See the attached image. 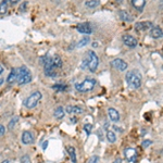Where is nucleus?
<instances>
[{"label": "nucleus", "mask_w": 163, "mask_h": 163, "mask_svg": "<svg viewBox=\"0 0 163 163\" xmlns=\"http://www.w3.org/2000/svg\"><path fill=\"white\" fill-rule=\"evenodd\" d=\"M126 82L127 84L130 85L131 87L137 89L142 86V75L140 73L137 72V71H130V72L126 73Z\"/></svg>", "instance_id": "nucleus-1"}, {"label": "nucleus", "mask_w": 163, "mask_h": 163, "mask_svg": "<svg viewBox=\"0 0 163 163\" xmlns=\"http://www.w3.org/2000/svg\"><path fill=\"white\" fill-rule=\"evenodd\" d=\"M17 72H19V75H17V84L19 85H25L32 82L33 77H32V73L28 67L21 66L20 69H17Z\"/></svg>", "instance_id": "nucleus-2"}, {"label": "nucleus", "mask_w": 163, "mask_h": 163, "mask_svg": "<svg viewBox=\"0 0 163 163\" xmlns=\"http://www.w3.org/2000/svg\"><path fill=\"white\" fill-rule=\"evenodd\" d=\"M96 86V79L94 78H86L81 83L75 84V89L79 93H88L93 90L94 87Z\"/></svg>", "instance_id": "nucleus-3"}, {"label": "nucleus", "mask_w": 163, "mask_h": 163, "mask_svg": "<svg viewBox=\"0 0 163 163\" xmlns=\"http://www.w3.org/2000/svg\"><path fill=\"white\" fill-rule=\"evenodd\" d=\"M99 65V59L98 55H96V52L93 50L87 51V66H88L89 71L93 73H95L98 69Z\"/></svg>", "instance_id": "nucleus-4"}, {"label": "nucleus", "mask_w": 163, "mask_h": 163, "mask_svg": "<svg viewBox=\"0 0 163 163\" xmlns=\"http://www.w3.org/2000/svg\"><path fill=\"white\" fill-rule=\"evenodd\" d=\"M41 98H43V95H41L40 91H38V90L35 91V93H33L32 95H29V96L26 98V100H25V102H24L25 107H26L27 109L35 108Z\"/></svg>", "instance_id": "nucleus-5"}, {"label": "nucleus", "mask_w": 163, "mask_h": 163, "mask_svg": "<svg viewBox=\"0 0 163 163\" xmlns=\"http://www.w3.org/2000/svg\"><path fill=\"white\" fill-rule=\"evenodd\" d=\"M124 156L130 163H135L137 161V151L134 148H127L124 151Z\"/></svg>", "instance_id": "nucleus-6"}, {"label": "nucleus", "mask_w": 163, "mask_h": 163, "mask_svg": "<svg viewBox=\"0 0 163 163\" xmlns=\"http://www.w3.org/2000/svg\"><path fill=\"white\" fill-rule=\"evenodd\" d=\"M122 40L127 47H130V48H136L138 43H137V39L134 38L133 36L131 35H123L122 36Z\"/></svg>", "instance_id": "nucleus-7"}, {"label": "nucleus", "mask_w": 163, "mask_h": 163, "mask_svg": "<svg viewBox=\"0 0 163 163\" xmlns=\"http://www.w3.org/2000/svg\"><path fill=\"white\" fill-rule=\"evenodd\" d=\"M111 65H112V67L119 70V71H125V70L127 69V66H128V64H127L124 60L119 59V58L118 59H114L113 61H111Z\"/></svg>", "instance_id": "nucleus-8"}, {"label": "nucleus", "mask_w": 163, "mask_h": 163, "mask_svg": "<svg viewBox=\"0 0 163 163\" xmlns=\"http://www.w3.org/2000/svg\"><path fill=\"white\" fill-rule=\"evenodd\" d=\"M152 28V23L149 21H144V22H138L135 24V29L136 31H140V32H145L148 31V29Z\"/></svg>", "instance_id": "nucleus-9"}, {"label": "nucleus", "mask_w": 163, "mask_h": 163, "mask_svg": "<svg viewBox=\"0 0 163 163\" xmlns=\"http://www.w3.org/2000/svg\"><path fill=\"white\" fill-rule=\"evenodd\" d=\"M76 28H77V32L82 34H87V35H89V34L93 33V28L90 27V24H89V23H79L76 26Z\"/></svg>", "instance_id": "nucleus-10"}, {"label": "nucleus", "mask_w": 163, "mask_h": 163, "mask_svg": "<svg viewBox=\"0 0 163 163\" xmlns=\"http://www.w3.org/2000/svg\"><path fill=\"white\" fill-rule=\"evenodd\" d=\"M22 142L24 145H31L34 142V136L31 132H24L22 134Z\"/></svg>", "instance_id": "nucleus-11"}, {"label": "nucleus", "mask_w": 163, "mask_h": 163, "mask_svg": "<svg viewBox=\"0 0 163 163\" xmlns=\"http://www.w3.org/2000/svg\"><path fill=\"white\" fill-rule=\"evenodd\" d=\"M17 75H19L17 69L13 67V69L11 70V72L9 73V75H8V77H7V83H8V84H13L14 82H17Z\"/></svg>", "instance_id": "nucleus-12"}, {"label": "nucleus", "mask_w": 163, "mask_h": 163, "mask_svg": "<svg viewBox=\"0 0 163 163\" xmlns=\"http://www.w3.org/2000/svg\"><path fill=\"white\" fill-rule=\"evenodd\" d=\"M146 1L147 0H131L133 7L136 10H138L139 12H142V10H144L145 6H146Z\"/></svg>", "instance_id": "nucleus-13"}, {"label": "nucleus", "mask_w": 163, "mask_h": 163, "mask_svg": "<svg viewBox=\"0 0 163 163\" xmlns=\"http://www.w3.org/2000/svg\"><path fill=\"white\" fill-rule=\"evenodd\" d=\"M108 114H109V118H110V120L112 121V122H119V121H120V113L115 110V109L109 108Z\"/></svg>", "instance_id": "nucleus-14"}, {"label": "nucleus", "mask_w": 163, "mask_h": 163, "mask_svg": "<svg viewBox=\"0 0 163 163\" xmlns=\"http://www.w3.org/2000/svg\"><path fill=\"white\" fill-rule=\"evenodd\" d=\"M150 36L152 37V38H154V39L161 38V37L163 36L162 29H161L160 27H158V26L152 27V28H151V31H150Z\"/></svg>", "instance_id": "nucleus-15"}, {"label": "nucleus", "mask_w": 163, "mask_h": 163, "mask_svg": "<svg viewBox=\"0 0 163 163\" xmlns=\"http://www.w3.org/2000/svg\"><path fill=\"white\" fill-rule=\"evenodd\" d=\"M119 15H120V19L124 22H133V20H134L132 15L127 12V11H125V10L119 11Z\"/></svg>", "instance_id": "nucleus-16"}, {"label": "nucleus", "mask_w": 163, "mask_h": 163, "mask_svg": "<svg viewBox=\"0 0 163 163\" xmlns=\"http://www.w3.org/2000/svg\"><path fill=\"white\" fill-rule=\"evenodd\" d=\"M65 112L69 114H78V113H83V109L79 107H74V106H67L65 108Z\"/></svg>", "instance_id": "nucleus-17"}, {"label": "nucleus", "mask_w": 163, "mask_h": 163, "mask_svg": "<svg viewBox=\"0 0 163 163\" xmlns=\"http://www.w3.org/2000/svg\"><path fill=\"white\" fill-rule=\"evenodd\" d=\"M64 114H65V110H64V108L63 107H61V106H59V107H57V108L55 109V112H53V115H55V119H62L63 116H64Z\"/></svg>", "instance_id": "nucleus-18"}, {"label": "nucleus", "mask_w": 163, "mask_h": 163, "mask_svg": "<svg viewBox=\"0 0 163 163\" xmlns=\"http://www.w3.org/2000/svg\"><path fill=\"white\" fill-rule=\"evenodd\" d=\"M67 152H69L70 159L73 163H77V158H76V151H75V148L72 146H70L67 148Z\"/></svg>", "instance_id": "nucleus-19"}, {"label": "nucleus", "mask_w": 163, "mask_h": 163, "mask_svg": "<svg viewBox=\"0 0 163 163\" xmlns=\"http://www.w3.org/2000/svg\"><path fill=\"white\" fill-rule=\"evenodd\" d=\"M8 2L9 0H2L0 2V15H5L8 11Z\"/></svg>", "instance_id": "nucleus-20"}, {"label": "nucleus", "mask_w": 163, "mask_h": 163, "mask_svg": "<svg viewBox=\"0 0 163 163\" xmlns=\"http://www.w3.org/2000/svg\"><path fill=\"white\" fill-rule=\"evenodd\" d=\"M89 41H90V38H89L88 36L84 37V38H82L81 40L77 43L76 47H77V48H83V47H86V46L89 44Z\"/></svg>", "instance_id": "nucleus-21"}, {"label": "nucleus", "mask_w": 163, "mask_h": 163, "mask_svg": "<svg viewBox=\"0 0 163 163\" xmlns=\"http://www.w3.org/2000/svg\"><path fill=\"white\" fill-rule=\"evenodd\" d=\"M107 138H108V140L110 142H115V140H116V136H115V133L112 132V131H108L107 132Z\"/></svg>", "instance_id": "nucleus-22"}, {"label": "nucleus", "mask_w": 163, "mask_h": 163, "mask_svg": "<svg viewBox=\"0 0 163 163\" xmlns=\"http://www.w3.org/2000/svg\"><path fill=\"white\" fill-rule=\"evenodd\" d=\"M66 85H64V84H55V85H53L52 86V89H55V90H57V91H64V90H66Z\"/></svg>", "instance_id": "nucleus-23"}, {"label": "nucleus", "mask_w": 163, "mask_h": 163, "mask_svg": "<svg viewBox=\"0 0 163 163\" xmlns=\"http://www.w3.org/2000/svg\"><path fill=\"white\" fill-rule=\"evenodd\" d=\"M19 122V116H14V118L12 119V120L9 122V125H8V128L9 130H12L13 127H14V125L17 124V123Z\"/></svg>", "instance_id": "nucleus-24"}, {"label": "nucleus", "mask_w": 163, "mask_h": 163, "mask_svg": "<svg viewBox=\"0 0 163 163\" xmlns=\"http://www.w3.org/2000/svg\"><path fill=\"white\" fill-rule=\"evenodd\" d=\"M85 5L88 8H96L98 6V1L97 0H88V1H86Z\"/></svg>", "instance_id": "nucleus-25"}, {"label": "nucleus", "mask_w": 163, "mask_h": 163, "mask_svg": "<svg viewBox=\"0 0 163 163\" xmlns=\"http://www.w3.org/2000/svg\"><path fill=\"white\" fill-rule=\"evenodd\" d=\"M49 58H50V57H49V55H43V57H40V59H39V63H40V64L44 66V65H45L46 63L48 62Z\"/></svg>", "instance_id": "nucleus-26"}, {"label": "nucleus", "mask_w": 163, "mask_h": 163, "mask_svg": "<svg viewBox=\"0 0 163 163\" xmlns=\"http://www.w3.org/2000/svg\"><path fill=\"white\" fill-rule=\"evenodd\" d=\"M91 128H93V126H91V124H85L84 125V130L85 132H86V135L88 136V135H90V132H91Z\"/></svg>", "instance_id": "nucleus-27"}, {"label": "nucleus", "mask_w": 163, "mask_h": 163, "mask_svg": "<svg viewBox=\"0 0 163 163\" xmlns=\"http://www.w3.org/2000/svg\"><path fill=\"white\" fill-rule=\"evenodd\" d=\"M45 75L46 76H49V77H52L57 75V72L55 71H45Z\"/></svg>", "instance_id": "nucleus-28"}, {"label": "nucleus", "mask_w": 163, "mask_h": 163, "mask_svg": "<svg viewBox=\"0 0 163 163\" xmlns=\"http://www.w3.org/2000/svg\"><path fill=\"white\" fill-rule=\"evenodd\" d=\"M26 8H27V1H24V2L20 6V11H21V12H25V11H26Z\"/></svg>", "instance_id": "nucleus-29"}, {"label": "nucleus", "mask_w": 163, "mask_h": 163, "mask_svg": "<svg viewBox=\"0 0 163 163\" xmlns=\"http://www.w3.org/2000/svg\"><path fill=\"white\" fill-rule=\"evenodd\" d=\"M98 161H99V157L94 156V157H91V158L89 159L88 163H98Z\"/></svg>", "instance_id": "nucleus-30"}, {"label": "nucleus", "mask_w": 163, "mask_h": 163, "mask_svg": "<svg viewBox=\"0 0 163 163\" xmlns=\"http://www.w3.org/2000/svg\"><path fill=\"white\" fill-rule=\"evenodd\" d=\"M5 133H6L5 126H3L2 124H0V136H3V135H5Z\"/></svg>", "instance_id": "nucleus-31"}, {"label": "nucleus", "mask_w": 163, "mask_h": 163, "mask_svg": "<svg viewBox=\"0 0 163 163\" xmlns=\"http://www.w3.org/2000/svg\"><path fill=\"white\" fill-rule=\"evenodd\" d=\"M151 140H145L144 142H142V147H144V148H147V147H149L151 145Z\"/></svg>", "instance_id": "nucleus-32"}, {"label": "nucleus", "mask_w": 163, "mask_h": 163, "mask_svg": "<svg viewBox=\"0 0 163 163\" xmlns=\"http://www.w3.org/2000/svg\"><path fill=\"white\" fill-rule=\"evenodd\" d=\"M10 3H12V5H17V3L20 2V0H9Z\"/></svg>", "instance_id": "nucleus-33"}, {"label": "nucleus", "mask_w": 163, "mask_h": 163, "mask_svg": "<svg viewBox=\"0 0 163 163\" xmlns=\"http://www.w3.org/2000/svg\"><path fill=\"white\" fill-rule=\"evenodd\" d=\"M48 146V142H45V144H43V150H46Z\"/></svg>", "instance_id": "nucleus-34"}, {"label": "nucleus", "mask_w": 163, "mask_h": 163, "mask_svg": "<svg viewBox=\"0 0 163 163\" xmlns=\"http://www.w3.org/2000/svg\"><path fill=\"white\" fill-rule=\"evenodd\" d=\"M113 163H122V160H121L120 158H118V159H116V160L113 161Z\"/></svg>", "instance_id": "nucleus-35"}, {"label": "nucleus", "mask_w": 163, "mask_h": 163, "mask_svg": "<svg viewBox=\"0 0 163 163\" xmlns=\"http://www.w3.org/2000/svg\"><path fill=\"white\" fill-rule=\"evenodd\" d=\"M2 73H3V66H2L1 64H0V75L2 74Z\"/></svg>", "instance_id": "nucleus-36"}, {"label": "nucleus", "mask_w": 163, "mask_h": 163, "mask_svg": "<svg viewBox=\"0 0 163 163\" xmlns=\"http://www.w3.org/2000/svg\"><path fill=\"white\" fill-rule=\"evenodd\" d=\"M115 1H116V3H118V5H121V3L123 2V0H115Z\"/></svg>", "instance_id": "nucleus-37"}, {"label": "nucleus", "mask_w": 163, "mask_h": 163, "mask_svg": "<svg viewBox=\"0 0 163 163\" xmlns=\"http://www.w3.org/2000/svg\"><path fill=\"white\" fill-rule=\"evenodd\" d=\"M160 7H161V9L163 10V0H161V2H160Z\"/></svg>", "instance_id": "nucleus-38"}, {"label": "nucleus", "mask_w": 163, "mask_h": 163, "mask_svg": "<svg viewBox=\"0 0 163 163\" xmlns=\"http://www.w3.org/2000/svg\"><path fill=\"white\" fill-rule=\"evenodd\" d=\"M1 163H10V161L9 160H5V161H2Z\"/></svg>", "instance_id": "nucleus-39"}, {"label": "nucleus", "mask_w": 163, "mask_h": 163, "mask_svg": "<svg viewBox=\"0 0 163 163\" xmlns=\"http://www.w3.org/2000/svg\"><path fill=\"white\" fill-rule=\"evenodd\" d=\"M2 83H3V79H2V78H0V86L2 85Z\"/></svg>", "instance_id": "nucleus-40"}, {"label": "nucleus", "mask_w": 163, "mask_h": 163, "mask_svg": "<svg viewBox=\"0 0 163 163\" xmlns=\"http://www.w3.org/2000/svg\"><path fill=\"white\" fill-rule=\"evenodd\" d=\"M161 154H163V149H162V150H161Z\"/></svg>", "instance_id": "nucleus-41"}]
</instances>
